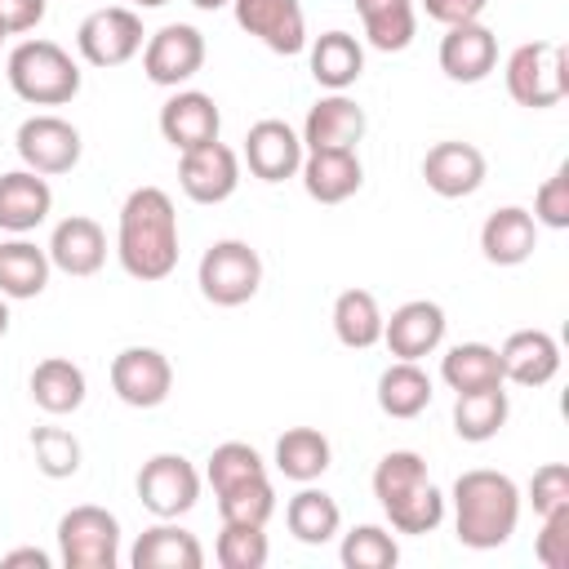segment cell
Masks as SVG:
<instances>
[{
	"instance_id": "35",
	"label": "cell",
	"mask_w": 569,
	"mask_h": 569,
	"mask_svg": "<svg viewBox=\"0 0 569 569\" xmlns=\"http://www.w3.org/2000/svg\"><path fill=\"white\" fill-rule=\"evenodd\" d=\"M440 378L449 382V391L498 387L502 382L498 347H489V342H458V347H449L445 360H440Z\"/></svg>"
},
{
	"instance_id": "9",
	"label": "cell",
	"mask_w": 569,
	"mask_h": 569,
	"mask_svg": "<svg viewBox=\"0 0 569 569\" xmlns=\"http://www.w3.org/2000/svg\"><path fill=\"white\" fill-rule=\"evenodd\" d=\"M13 147L31 173H71L80 164V129L62 116H27L13 133Z\"/></svg>"
},
{
	"instance_id": "37",
	"label": "cell",
	"mask_w": 569,
	"mask_h": 569,
	"mask_svg": "<svg viewBox=\"0 0 569 569\" xmlns=\"http://www.w3.org/2000/svg\"><path fill=\"white\" fill-rule=\"evenodd\" d=\"M431 476H427V462H422V453H413V449H391V453H382V462L373 467V498H378V507H391V502H400L405 493H413L418 485H427Z\"/></svg>"
},
{
	"instance_id": "19",
	"label": "cell",
	"mask_w": 569,
	"mask_h": 569,
	"mask_svg": "<svg viewBox=\"0 0 569 569\" xmlns=\"http://www.w3.org/2000/svg\"><path fill=\"white\" fill-rule=\"evenodd\" d=\"M498 360H502V382L516 387H547L560 373V347L547 329H516L498 347Z\"/></svg>"
},
{
	"instance_id": "51",
	"label": "cell",
	"mask_w": 569,
	"mask_h": 569,
	"mask_svg": "<svg viewBox=\"0 0 569 569\" xmlns=\"http://www.w3.org/2000/svg\"><path fill=\"white\" fill-rule=\"evenodd\" d=\"M129 4H138V9H160V4H169V0H129Z\"/></svg>"
},
{
	"instance_id": "41",
	"label": "cell",
	"mask_w": 569,
	"mask_h": 569,
	"mask_svg": "<svg viewBox=\"0 0 569 569\" xmlns=\"http://www.w3.org/2000/svg\"><path fill=\"white\" fill-rule=\"evenodd\" d=\"M249 476H267V462H262V453H258L253 445L227 440V445H218V449L209 453L204 480L213 485V493L227 489V485H240V480H249Z\"/></svg>"
},
{
	"instance_id": "32",
	"label": "cell",
	"mask_w": 569,
	"mask_h": 569,
	"mask_svg": "<svg viewBox=\"0 0 569 569\" xmlns=\"http://www.w3.org/2000/svg\"><path fill=\"white\" fill-rule=\"evenodd\" d=\"M284 525H289V533H293L298 542L320 547V542H329V538L342 529V511H338V502H333L325 489L302 485V489L284 502Z\"/></svg>"
},
{
	"instance_id": "17",
	"label": "cell",
	"mask_w": 569,
	"mask_h": 569,
	"mask_svg": "<svg viewBox=\"0 0 569 569\" xmlns=\"http://www.w3.org/2000/svg\"><path fill=\"white\" fill-rule=\"evenodd\" d=\"M498 62V36L485 22H462V27H445L440 36V71L458 84H476L493 71Z\"/></svg>"
},
{
	"instance_id": "43",
	"label": "cell",
	"mask_w": 569,
	"mask_h": 569,
	"mask_svg": "<svg viewBox=\"0 0 569 569\" xmlns=\"http://www.w3.org/2000/svg\"><path fill=\"white\" fill-rule=\"evenodd\" d=\"M533 222L565 231L569 227V169H556L538 191H533Z\"/></svg>"
},
{
	"instance_id": "39",
	"label": "cell",
	"mask_w": 569,
	"mask_h": 569,
	"mask_svg": "<svg viewBox=\"0 0 569 569\" xmlns=\"http://www.w3.org/2000/svg\"><path fill=\"white\" fill-rule=\"evenodd\" d=\"M213 556L222 569H262L271 547H267V533L262 525H231L222 520V533L213 542Z\"/></svg>"
},
{
	"instance_id": "10",
	"label": "cell",
	"mask_w": 569,
	"mask_h": 569,
	"mask_svg": "<svg viewBox=\"0 0 569 569\" xmlns=\"http://www.w3.org/2000/svg\"><path fill=\"white\" fill-rule=\"evenodd\" d=\"M200 67H204V36L191 22H169V27L151 31L142 44V71L160 89L187 84Z\"/></svg>"
},
{
	"instance_id": "33",
	"label": "cell",
	"mask_w": 569,
	"mask_h": 569,
	"mask_svg": "<svg viewBox=\"0 0 569 569\" xmlns=\"http://www.w3.org/2000/svg\"><path fill=\"white\" fill-rule=\"evenodd\" d=\"M49 271H53L49 253L36 249L31 240L18 236V240L0 244V293L4 298H36V293H44Z\"/></svg>"
},
{
	"instance_id": "12",
	"label": "cell",
	"mask_w": 569,
	"mask_h": 569,
	"mask_svg": "<svg viewBox=\"0 0 569 569\" xmlns=\"http://www.w3.org/2000/svg\"><path fill=\"white\" fill-rule=\"evenodd\" d=\"M169 387H173V365L156 347H124L111 360V391L129 409H156V405H164L169 400Z\"/></svg>"
},
{
	"instance_id": "44",
	"label": "cell",
	"mask_w": 569,
	"mask_h": 569,
	"mask_svg": "<svg viewBox=\"0 0 569 569\" xmlns=\"http://www.w3.org/2000/svg\"><path fill=\"white\" fill-rule=\"evenodd\" d=\"M533 556L542 569H565L569 565V507H556L542 516V533L533 538Z\"/></svg>"
},
{
	"instance_id": "38",
	"label": "cell",
	"mask_w": 569,
	"mask_h": 569,
	"mask_svg": "<svg viewBox=\"0 0 569 569\" xmlns=\"http://www.w3.org/2000/svg\"><path fill=\"white\" fill-rule=\"evenodd\" d=\"M382 511H387V520H391L396 533H431L445 520V493L427 480V485H418L413 493H405L400 502H391Z\"/></svg>"
},
{
	"instance_id": "27",
	"label": "cell",
	"mask_w": 569,
	"mask_h": 569,
	"mask_svg": "<svg viewBox=\"0 0 569 569\" xmlns=\"http://www.w3.org/2000/svg\"><path fill=\"white\" fill-rule=\"evenodd\" d=\"M360 71H365V49H360V40L351 31L316 36V44H311V76H316V84H325L329 93H342V89H351L360 80Z\"/></svg>"
},
{
	"instance_id": "45",
	"label": "cell",
	"mask_w": 569,
	"mask_h": 569,
	"mask_svg": "<svg viewBox=\"0 0 569 569\" xmlns=\"http://www.w3.org/2000/svg\"><path fill=\"white\" fill-rule=\"evenodd\" d=\"M529 502L538 516L556 511V507H569V467L565 462H542L529 480Z\"/></svg>"
},
{
	"instance_id": "49",
	"label": "cell",
	"mask_w": 569,
	"mask_h": 569,
	"mask_svg": "<svg viewBox=\"0 0 569 569\" xmlns=\"http://www.w3.org/2000/svg\"><path fill=\"white\" fill-rule=\"evenodd\" d=\"M196 9H204V13H213V9H222V4H231V0H191Z\"/></svg>"
},
{
	"instance_id": "50",
	"label": "cell",
	"mask_w": 569,
	"mask_h": 569,
	"mask_svg": "<svg viewBox=\"0 0 569 569\" xmlns=\"http://www.w3.org/2000/svg\"><path fill=\"white\" fill-rule=\"evenodd\" d=\"M9 333V307H4V293H0V338Z\"/></svg>"
},
{
	"instance_id": "31",
	"label": "cell",
	"mask_w": 569,
	"mask_h": 569,
	"mask_svg": "<svg viewBox=\"0 0 569 569\" xmlns=\"http://www.w3.org/2000/svg\"><path fill=\"white\" fill-rule=\"evenodd\" d=\"M431 405V378L418 360H396L378 373V409L387 418H418Z\"/></svg>"
},
{
	"instance_id": "4",
	"label": "cell",
	"mask_w": 569,
	"mask_h": 569,
	"mask_svg": "<svg viewBox=\"0 0 569 569\" xmlns=\"http://www.w3.org/2000/svg\"><path fill=\"white\" fill-rule=\"evenodd\" d=\"M507 93L520 107H556L569 93V53L560 40H529L507 58Z\"/></svg>"
},
{
	"instance_id": "24",
	"label": "cell",
	"mask_w": 569,
	"mask_h": 569,
	"mask_svg": "<svg viewBox=\"0 0 569 569\" xmlns=\"http://www.w3.org/2000/svg\"><path fill=\"white\" fill-rule=\"evenodd\" d=\"M129 565L133 569H200L204 547L191 529H182L173 520H160V525L138 533V542L129 551Z\"/></svg>"
},
{
	"instance_id": "25",
	"label": "cell",
	"mask_w": 569,
	"mask_h": 569,
	"mask_svg": "<svg viewBox=\"0 0 569 569\" xmlns=\"http://www.w3.org/2000/svg\"><path fill=\"white\" fill-rule=\"evenodd\" d=\"M53 209V191L44 182V173L31 169H9L0 173V227L22 236L31 227H40Z\"/></svg>"
},
{
	"instance_id": "30",
	"label": "cell",
	"mask_w": 569,
	"mask_h": 569,
	"mask_svg": "<svg viewBox=\"0 0 569 569\" xmlns=\"http://www.w3.org/2000/svg\"><path fill=\"white\" fill-rule=\"evenodd\" d=\"M382 311H378V298L369 289H342L333 298V333L342 347L351 351H369L373 342H382Z\"/></svg>"
},
{
	"instance_id": "5",
	"label": "cell",
	"mask_w": 569,
	"mask_h": 569,
	"mask_svg": "<svg viewBox=\"0 0 569 569\" xmlns=\"http://www.w3.org/2000/svg\"><path fill=\"white\" fill-rule=\"evenodd\" d=\"M196 284L213 307H240L262 284V258L244 240H213L200 258Z\"/></svg>"
},
{
	"instance_id": "22",
	"label": "cell",
	"mask_w": 569,
	"mask_h": 569,
	"mask_svg": "<svg viewBox=\"0 0 569 569\" xmlns=\"http://www.w3.org/2000/svg\"><path fill=\"white\" fill-rule=\"evenodd\" d=\"M44 253H49V262H53L58 271H67V276H93V271H102V262H107V236H102V227H98L93 218L71 213V218H62V222L53 227Z\"/></svg>"
},
{
	"instance_id": "14",
	"label": "cell",
	"mask_w": 569,
	"mask_h": 569,
	"mask_svg": "<svg viewBox=\"0 0 569 569\" xmlns=\"http://www.w3.org/2000/svg\"><path fill=\"white\" fill-rule=\"evenodd\" d=\"M302 156H307L302 138H298L284 120H258V124H249V133H244V164H249V173L262 178V182H284V178H293V173L302 169Z\"/></svg>"
},
{
	"instance_id": "36",
	"label": "cell",
	"mask_w": 569,
	"mask_h": 569,
	"mask_svg": "<svg viewBox=\"0 0 569 569\" xmlns=\"http://www.w3.org/2000/svg\"><path fill=\"white\" fill-rule=\"evenodd\" d=\"M218 498V516L231 520V525H262L276 516V489L267 476H249L240 485H227L213 493Z\"/></svg>"
},
{
	"instance_id": "6",
	"label": "cell",
	"mask_w": 569,
	"mask_h": 569,
	"mask_svg": "<svg viewBox=\"0 0 569 569\" xmlns=\"http://www.w3.org/2000/svg\"><path fill=\"white\" fill-rule=\"evenodd\" d=\"M58 556L67 569H116L120 560V520L107 507H71L58 520Z\"/></svg>"
},
{
	"instance_id": "23",
	"label": "cell",
	"mask_w": 569,
	"mask_h": 569,
	"mask_svg": "<svg viewBox=\"0 0 569 569\" xmlns=\"http://www.w3.org/2000/svg\"><path fill=\"white\" fill-rule=\"evenodd\" d=\"M480 249L493 267H520L538 249V222L520 204H502L480 227Z\"/></svg>"
},
{
	"instance_id": "16",
	"label": "cell",
	"mask_w": 569,
	"mask_h": 569,
	"mask_svg": "<svg viewBox=\"0 0 569 569\" xmlns=\"http://www.w3.org/2000/svg\"><path fill=\"white\" fill-rule=\"evenodd\" d=\"M422 178H427V187H431L436 196L462 200V196H471V191L485 182V156H480V147L458 142V138L436 142V147H427V156H422Z\"/></svg>"
},
{
	"instance_id": "47",
	"label": "cell",
	"mask_w": 569,
	"mask_h": 569,
	"mask_svg": "<svg viewBox=\"0 0 569 569\" xmlns=\"http://www.w3.org/2000/svg\"><path fill=\"white\" fill-rule=\"evenodd\" d=\"M44 22V0H0V27L4 36L36 31Z\"/></svg>"
},
{
	"instance_id": "40",
	"label": "cell",
	"mask_w": 569,
	"mask_h": 569,
	"mask_svg": "<svg viewBox=\"0 0 569 569\" xmlns=\"http://www.w3.org/2000/svg\"><path fill=\"white\" fill-rule=\"evenodd\" d=\"M338 556H342L347 569H391L400 560V547H396V538L382 525H356L342 538Z\"/></svg>"
},
{
	"instance_id": "1",
	"label": "cell",
	"mask_w": 569,
	"mask_h": 569,
	"mask_svg": "<svg viewBox=\"0 0 569 569\" xmlns=\"http://www.w3.org/2000/svg\"><path fill=\"white\" fill-rule=\"evenodd\" d=\"M116 253L120 267L133 280H164L178 267V213L169 191L160 187H133L120 204L116 227Z\"/></svg>"
},
{
	"instance_id": "2",
	"label": "cell",
	"mask_w": 569,
	"mask_h": 569,
	"mask_svg": "<svg viewBox=\"0 0 569 569\" xmlns=\"http://www.w3.org/2000/svg\"><path fill=\"white\" fill-rule=\"evenodd\" d=\"M520 525V489L511 476L476 467L453 480V529L471 551L502 547Z\"/></svg>"
},
{
	"instance_id": "20",
	"label": "cell",
	"mask_w": 569,
	"mask_h": 569,
	"mask_svg": "<svg viewBox=\"0 0 569 569\" xmlns=\"http://www.w3.org/2000/svg\"><path fill=\"white\" fill-rule=\"evenodd\" d=\"M298 138H302L307 151H329V147H351L356 151V142L365 138V107L347 93H329L307 111Z\"/></svg>"
},
{
	"instance_id": "34",
	"label": "cell",
	"mask_w": 569,
	"mask_h": 569,
	"mask_svg": "<svg viewBox=\"0 0 569 569\" xmlns=\"http://www.w3.org/2000/svg\"><path fill=\"white\" fill-rule=\"evenodd\" d=\"M356 13L365 22V36L382 53H400L413 40V0H356Z\"/></svg>"
},
{
	"instance_id": "26",
	"label": "cell",
	"mask_w": 569,
	"mask_h": 569,
	"mask_svg": "<svg viewBox=\"0 0 569 569\" xmlns=\"http://www.w3.org/2000/svg\"><path fill=\"white\" fill-rule=\"evenodd\" d=\"M84 391H89L84 369L71 365L67 356H49V360H40V365L31 369V400H36L44 413H53V418L76 413V409L84 405Z\"/></svg>"
},
{
	"instance_id": "11",
	"label": "cell",
	"mask_w": 569,
	"mask_h": 569,
	"mask_svg": "<svg viewBox=\"0 0 569 569\" xmlns=\"http://www.w3.org/2000/svg\"><path fill=\"white\" fill-rule=\"evenodd\" d=\"M178 187L196 204H222L240 187V156L227 142H200L191 151H178Z\"/></svg>"
},
{
	"instance_id": "46",
	"label": "cell",
	"mask_w": 569,
	"mask_h": 569,
	"mask_svg": "<svg viewBox=\"0 0 569 569\" xmlns=\"http://www.w3.org/2000/svg\"><path fill=\"white\" fill-rule=\"evenodd\" d=\"M489 0H422L427 18L440 27H462V22H480Z\"/></svg>"
},
{
	"instance_id": "3",
	"label": "cell",
	"mask_w": 569,
	"mask_h": 569,
	"mask_svg": "<svg viewBox=\"0 0 569 569\" xmlns=\"http://www.w3.org/2000/svg\"><path fill=\"white\" fill-rule=\"evenodd\" d=\"M4 76H9V89L31 107H62L80 93V67L53 40L13 44L9 62H4Z\"/></svg>"
},
{
	"instance_id": "21",
	"label": "cell",
	"mask_w": 569,
	"mask_h": 569,
	"mask_svg": "<svg viewBox=\"0 0 569 569\" xmlns=\"http://www.w3.org/2000/svg\"><path fill=\"white\" fill-rule=\"evenodd\" d=\"M302 187L311 200L320 204H342L360 191L365 182V169H360V156L351 147H329V151H307L302 156Z\"/></svg>"
},
{
	"instance_id": "8",
	"label": "cell",
	"mask_w": 569,
	"mask_h": 569,
	"mask_svg": "<svg viewBox=\"0 0 569 569\" xmlns=\"http://www.w3.org/2000/svg\"><path fill=\"white\" fill-rule=\"evenodd\" d=\"M138 498L156 520H178L200 498V471L182 453H156L138 471Z\"/></svg>"
},
{
	"instance_id": "15",
	"label": "cell",
	"mask_w": 569,
	"mask_h": 569,
	"mask_svg": "<svg viewBox=\"0 0 569 569\" xmlns=\"http://www.w3.org/2000/svg\"><path fill=\"white\" fill-rule=\"evenodd\" d=\"M382 342H387V351L396 360L431 356L445 342V311H440V302H427V298L400 302L391 311V320H382Z\"/></svg>"
},
{
	"instance_id": "29",
	"label": "cell",
	"mask_w": 569,
	"mask_h": 569,
	"mask_svg": "<svg viewBox=\"0 0 569 569\" xmlns=\"http://www.w3.org/2000/svg\"><path fill=\"white\" fill-rule=\"evenodd\" d=\"M329 462H333V449L316 427H289L276 440V471L284 480L311 485V480H320L329 471Z\"/></svg>"
},
{
	"instance_id": "18",
	"label": "cell",
	"mask_w": 569,
	"mask_h": 569,
	"mask_svg": "<svg viewBox=\"0 0 569 569\" xmlns=\"http://www.w3.org/2000/svg\"><path fill=\"white\" fill-rule=\"evenodd\" d=\"M222 129V116H218V102L200 89H178L164 107H160V133L173 151H191L200 142H213Z\"/></svg>"
},
{
	"instance_id": "52",
	"label": "cell",
	"mask_w": 569,
	"mask_h": 569,
	"mask_svg": "<svg viewBox=\"0 0 569 569\" xmlns=\"http://www.w3.org/2000/svg\"><path fill=\"white\" fill-rule=\"evenodd\" d=\"M0 44H4V27H0Z\"/></svg>"
},
{
	"instance_id": "28",
	"label": "cell",
	"mask_w": 569,
	"mask_h": 569,
	"mask_svg": "<svg viewBox=\"0 0 569 569\" xmlns=\"http://www.w3.org/2000/svg\"><path fill=\"white\" fill-rule=\"evenodd\" d=\"M507 413H511V405H507L502 382L498 387L458 391V400H453V431L467 445H485V440H493L507 427Z\"/></svg>"
},
{
	"instance_id": "48",
	"label": "cell",
	"mask_w": 569,
	"mask_h": 569,
	"mask_svg": "<svg viewBox=\"0 0 569 569\" xmlns=\"http://www.w3.org/2000/svg\"><path fill=\"white\" fill-rule=\"evenodd\" d=\"M4 565H9V569H18V565H36V569H49V556H44L40 547H18V551H9V556H4Z\"/></svg>"
},
{
	"instance_id": "42",
	"label": "cell",
	"mask_w": 569,
	"mask_h": 569,
	"mask_svg": "<svg viewBox=\"0 0 569 569\" xmlns=\"http://www.w3.org/2000/svg\"><path fill=\"white\" fill-rule=\"evenodd\" d=\"M31 449H36V467L49 480H67L80 471V440L62 427H36L31 431Z\"/></svg>"
},
{
	"instance_id": "7",
	"label": "cell",
	"mask_w": 569,
	"mask_h": 569,
	"mask_svg": "<svg viewBox=\"0 0 569 569\" xmlns=\"http://www.w3.org/2000/svg\"><path fill=\"white\" fill-rule=\"evenodd\" d=\"M142 18L124 4H111V9H93L80 31H76V49L89 67H124L133 53H142Z\"/></svg>"
},
{
	"instance_id": "13",
	"label": "cell",
	"mask_w": 569,
	"mask_h": 569,
	"mask_svg": "<svg viewBox=\"0 0 569 569\" xmlns=\"http://www.w3.org/2000/svg\"><path fill=\"white\" fill-rule=\"evenodd\" d=\"M236 27L258 36L271 53H302L307 49V18L298 0H231Z\"/></svg>"
}]
</instances>
